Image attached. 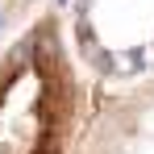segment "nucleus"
I'll return each mask as SVG.
<instances>
[{
  "label": "nucleus",
  "instance_id": "obj_1",
  "mask_svg": "<svg viewBox=\"0 0 154 154\" xmlns=\"http://www.w3.org/2000/svg\"><path fill=\"white\" fill-rule=\"evenodd\" d=\"M54 79L46 50H25L0 67V154H50Z\"/></svg>",
  "mask_w": 154,
  "mask_h": 154
}]
</instances>
